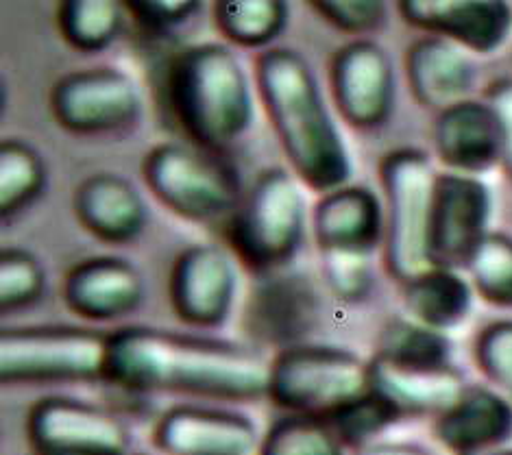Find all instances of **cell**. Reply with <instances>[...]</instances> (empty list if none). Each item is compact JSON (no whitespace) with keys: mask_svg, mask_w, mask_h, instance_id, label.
<instances>
[{"mask_svg":"<svg viewBox=\"0 0 512 455\" xmlns=\"http://www.w3.org/2000/svg\"><path fill=\"white\" fill-rule=\"evenodd\" d=\"M105 379L131 392L253 401L266 395L268 364L245 344L125 327L112 331Z\"/></svg>","mask_w":512,"mask_h":455,"instance_id":"cell-1","label":"cell"},{"mask_svg":"<svg viewBox=\"0 0 512 455\" xmlns=\"http://www.w3.org/2000/svg\"><path fill=\"white\" fill-rule=\"evenodd\" d=\"M264 112L297 179L319 194L347 186L351 157L310 61L275 46L255 61Z\"/></svg>","mask_w":512,"mask_h":455,"instance_id":"cell-2","label":"cell"},{"mask_svg":"<svg viewBox=\"0 0 512 455\" xmlns=\"http://www.w3.org/2000/svg\"><path fill=\"white\" fill-rule=\"evenodd\" d=\"M170 116L201 151L223 155L253 125V85L236 51L205 42L177 53L166 75Z\"/></svg>","mask_w":512,"mask_h":455,"instance_id":"cell-3","label":"cell"},{"mask_svg":"<svg viewBox=\"0 0 512 455\" xmlns=\"http://www.w3.org/2000/svg\"><path fill=\"white\" fill-rule=\"evenodd\" d=\"M306 223L308 205L297 179L284 168H268L229 216L227 242L240 264L268 277L295 260Z\"/></svg>","mask_w":512,"mask_h":455,"instance_id":"cell-4","label":"cell"},{"mask_svg":"<svg viewBox=\"0 0 512 455\" xmlns=\"http://www.w3.org/2000/svg\"><path fill=\"white\" fill-rule=\"evenodd\" d=\"M384 188V264L401 286L430 270V225L438 175L430 157L417 149H399L380 166Z\"/></svg>","mask_w":512,"mask_h":455,"instance_id":"cell-5","label":"cell"},{"mask_svg":"<svg viewBox=\"0 0 512 455\" xmlns=\"http://www.w3.org/2000/svg\"><path fill=\"white\" fill-rule=\"evenodd\" d=\"M109 340V331L75 325L5 329L0 334V379L7 386L105 379Z\"/></svg>","mask_w":512,"mask_h":455,"instance_id":"cell-6","label":"cell"},{"mask_svg":"<svg viewBox=\"0 0 512 455\" xmlns=\"http://www.w3.org/2000/svg\"><path fill=\"white\" fill-rule=\"evenodd\" d=\"M142 179L157 201L190 223L229 220L245 196L234 166L192 144L155 146L144 155Z\"/></svg>","mask_w":512,"mask_h":455,"instance_id":"cell-7","label":"cell"},{"mask_svg":"<svg viewBox=\"0 0 512 455\" xmlns=\"http://www.w3.org/2000/svg\"><path fill=\"white\" fill-rule=\"evenodd\" d=\"M369 390V362L347 349L299 344L268 364L266 397L288 414L327 418Z\"/></svg>","mask_w":512,"mask_h":455,"instance_id":"cell-8","label":"cell"},{"mask_svg":"<svg viewBox=\"0 0 512 455\" xmlns=\"http://www.w3.org/2000/svg\"><path fill=\"white\" fill-rule=\"evenodd\" d=\"M57 125L75 135H114L138 125L142 94L127 72L109 66L68 72L48 96Z\"/></svg>","mask_w":512,"mask_h":455,"instance_id":"cell-9","label":"cell"},{"mask_svg":"<svg viewBox=\"0 0 512 455\" xmlns=\"http://www.w3.org/2000/svg\"><path fill=\"white\" fill-rule=\"evenodd\" d=\"M35 455H131V434L101 405L75 397H44L27 416Z\"/></svg>","mask_w":512,"mask_h":455,"instance_id":"cell-10","label":"cell"},{"mask_svg":"<svg viewBox=\"0 0 512 455\" xmlns=\"http://www.w3.org/2000/svg\"><path fill=\"white\" fill-rule=\"evenodd\" d=\"M329 90L353 129L382 127L395 107V68L388 51L369 38L340 46L329 64Z\"/></svg>","mask_w":512,"mask_h":455,"instance_id":"cell-11","label":"cell"},{"mask_svg":"<svg viewBox=\"0 0 512 455\" xmlns=\"http://www.w3.org/2000/svg\"><path fill=\"white\" fill-rule=\"evenodd\" d=\"M321 294L308 277L275 273L260 277L251 290L242 327L251 342L260 347L286 351L314 334L321 323Z\"/></svg>","mask_w":512,"mask_h":455,"instance_id":"cell-12","label":"cell"},{"mask_svg":"<svg viewBox=\"0 0 512 455\" xmlns=\"http://www.w3.org/2000/svg\"><path fill=\"white\" fill-rule=\"evenodd\" d=\"M491 192L480 179L438 175L430 225L432 268H467L475 249L489 236Z\"/></svg>","mask_w":512,"mask_h":455,"instance_id":"cell-13","label":"cell"},{"mask_svg":"<svg viewBox=\"0 0 512 455\" xmlns=\"http://www.w3.org/2000/svg\"><path fill=\"white\" fill-rule=\"evenodd\" d=\"M238 273L231 255L216 244H194L177 255L168 279L170 305L190 327H221L234 307Z\"/></svg>","mask_w":512,"mask_h":455,"instance_id":"cell-14","label":"cell"},{"mask_svg":"<svg viewBox=\"0 0 512 455\" xmlns=\"http://www.w3.org/2000/svg\"><path fill=\"white\" fill-rule=\"evenodd\" d=\"M401 18L478 55L499 51L512 29V9L502 0H401Z\"/></svg>","mask_w":512,"mask_h":455,"instance_id":"cell-15","label":"cell"},{"mask_svg":"<svg viewBox=\"0 0 512 455\" xmlns=\"http://www.w3.org/2000/svg\"><path fill=\"white\" fill-rule=\"evenodd\" d=\"M153 442L164 455H258L262 438L240 412L177 405L157 421Z\"/></svg>","mask_w":512,"mask_h":455,"instance_id":"cell-16","label":"cell"},{"mask_svg":"<svg viewBox=\"0 0 512 455\" xmlns=\"http://www.w3.org/2000/svg\"><path fill=\"white\" fill-rule=\"evenodd\" d=\"M312 233L319 255L375 257L384 247V203L367 186H343L321 194L312 212Z\"/></svg>","mask_w":512,"mask_h":455,"instance_id":"cell-17","label":"cell"},{"mask_svg":"<svg viewBox=\"0 0 512 455\" xmlns=\"http://www.w3.org/2000/svg\"><path fill=\"white\" fill-rule=\"evenodd\" d=\"M140 268L118 255H99L68 270L64 303L90 323H112L138 310L144 301Z\"/></svg>","mask_w":512,"mask_h":455,"instance_id":"cell-18","label":"cell"},{"mask_svg":"<svg viewBox=\"0 0 512 455\" xmlns=\"http://www.w3.org/2000/svg\"><path fill=\"white\" fill-rule=\"evenodd\" d=\"M434 149L456 175L478 177L502 162L504 140L497 114L489 103L462 101L445 109L434 122Z\"/></svg>","mask_w":512,"mask_h":455,"instance_id":"cell-19","label":"cell"},{"mask_svg":"<svg viewBox=\"0 0 512 455\" xmlns=\"http://www.w3.org/2000/svg\"><path fill=\"white\" fill-rule=\"evenodd\" d=\"M79 225L105 244H129L142 236L149 207L133 183L116 172L85 177L72 199Z\"/></svg>","mask_w":512,"mask_h":455,"instance_id":"cell-20","label":"cell"},{"mask_svg":"<svg viewBox=\"0 0 512 455\" xmlns=\"http://www.w3.org/2000/svg\"><path fill=\"white\" fill-rule=\"evenodd\" d=\"M434 436L454 455L502 449L512 438V403L497 390L469 386L447 412L436 416Z\"/></svg>","mask_w":512,"mask_h":455,"instance_id":"cell-21","label":"cell"},{"mask_svg":"<svg viewBox=\"0 0 512 455\" xmlns=\"http://www.w3.org/2000/svg\"><path fill=\"white\" fill-rule=\"evenodd\" d=\"M406 77L412 98L425 109L445 112L469 101L475 85V66L458 44L425 35L406 53Z\"/></svg>","mask_w":512,"mask_h":455,"instance_id":"cell-22","label":"cell"},{"mask_svg":"<svg viewBox=\"0 0 512 455\" xmlns=\"http://www.w3.org/2000/svg\"><path fill=\"white\" fill-rule=\"evenodd\" d=\"M371 390L395 405L406 416H441L454 405L469 386L454 366L414 368L399 366L384 358L369 362Z\"/></svg>","mask_w":512,"mask_h":455,"instance_id":"cell-23","label":"cell"},{"mask_svg":"<svg viewBox=\"0 0 512 455\" xmlns=\"http://www.w3.org/2000/svg\"><path fill=\"white\" fill-rule=\"evenodd\" d=\"M473 288L458 270L430 268L404 284V305L412 321L443 331L458 327L471 312Z\"/></svg>","mask_w":512,"mask_h":455,"instance_id":"cell-24","label":"cell"},{"mask_svg":"<svg viewBox=\"0 0 512 455\" xmlns=\"http://www.w3.org/2000/svg\"><path fill=\"white\" fill-rule=\"evenodd\" d=\"M212 14L229 44L266 48L284 33L290 9L282 0H218Z\"/></svg>","mask_w":512,"mask_h":455,"instance_id":"cell-25","label":"cell"},{"mask_svg":"<svg viewBox=\"0 0 512 455\" xmlns=\"http://www.w3.org/2000/svg\"><path fill=\"white\" fill-rule=\"evenodd\" d=\"M123 3L112 0H66L57 9V27L79 53H101L123 31Z\"/></svg>","mask_w":512,"mask_h":455,"instance_id":"cell-26","label":"cell"},{"mask_svg":"<svg viewBox=\"0 0 512 455\" xmlns=\"http://www.w3.org/2000/svg\"><path fill=\"white\" fill-rule=\"evenodd\" d=\"M48 170L35 146L18 138L0 144V214L11 218L35 203L46 190Z\"/></svg>","mask_w":512,"mask_h":455,"instance_id":"cell-27","label":"cell"},{"mask_svg":"<svg viewBox=\"0 0 512 455\" xmlns=\"http://www.w3.org/2000/svg\"><path fill=\"white\" fill-rule=\"evenodd\" d=\"M377 358L399 366L445 368L451 364V340L443 331L425 327L412 318L390 321L377 340Z\"/></svg>","mask_w":512,"mask_h":455,"instance_id":"cell-28","label":"cell"},{"mask_svg":"<svg viewBox=\"0 0 512 455\" xmlns=\"http://www.w3.org/2000/svg\"><path fill=\"white\" fill-rule=\"evenodd\" d=\"M258 455H347V447L323 418L288 414L268 429Z\"/></svg>","mask_w":512,"mask_h":455,"instance_id":"cell-29","label":"cell"},{"mask_svg":"<svg viewBox=\"0 0 512 455\" xmlns=\"http://www.w3.org/2000/svg\"><path fill=\"white\" fill-rule=\"evenodd\" d=\"M323 421L334 429V434L347 449L362 451L364 447L373 445V440L386 432L390 425L401 421V414L393 403L377 395L375 390H369Z\"/></svg>","mask_w":512,"mask_h":455,"instance_id":"cell-30","label":"cell"},{"mask_svg":"<svg viewBox=\"0 0 512 455\" xmlns=\"http://www.w3.org/2000/svg\"><path fill=\"white\" fill-rule=\"evenodd\" d=\"M471 284L495 307H512V238L489 233L467 264Z\"/></svg>","mask_w":512,"mask_h":455,"instance_id":"cell-31","label":"cell"},{"mask_svg":"<svg viewBox=\"0 0 512 455\" xmlns=\"http://www.w3.org/2000/svg\"><path fill=\"white\" fill-rule=\"evenodd\" d=\"M46 290V270L31 251L5 247L0 251V310H27Z\"/></svg>","mask_w":512,"mask_h":455,"instance_id":"cell-32","label":"cell"},{"mask_svg":"<svg viewBox=\"0 0 512 455\" xmlns=\"http://www.w3.org/2000/svg\"><path fill=\"white\" fill-rule=\"evenodd\" d=\"M310 5L329 27L356 40L384 29L388 20V7L380 0H312Z\"/></svg>","mask_w":512,"mask_h":455,"instance_id":"cell-33","label":"cell"},{"mask_svg":"<svg viewBox=\"0 0 512 455\" xmlns=\"http://www.w3.org/2000/svg\"><path fill=\"white\" fill-rule=\"evenodd\" d=\"M475 362L499 395L512 403V321H497L482 329L475 342Z\"/></svg>","mask_w":512,"mask_h":455,"instance_id":"cell-34","label":"cell"},{"mask_svg":"<svg viewBox=\"0 0 512 455\" xmlns=\"http://www.w3.org/2000/svg\"><path fill=\"white\" fill-rule=\"evenodd\" d=\"M323 277L329 292L345 303H360L373 288V257L321 255Z\"/></svg>","mask_w":512,"mask_h":455,"instance_id":"cell-35","label":"cell"},{"mask_svg":"<svg viewBox=\"0 0 512 455\" xmlns=\"http://www.w3.org/2000/svg\"><path fill=\"white\" fill-rule=\"evenodd\" d=\"M123 7L146 33L160 35L184 27L199 14L201 3H194V0H129Z\"/></svg>","mask_w":512,"mask_h":455,"instance_id":"cell-36","label":"cell"},{"mask_svg":"<svg viewBox=\"0 0 512 455\" xmlns=\"http://www.w3.org/2000/svg\"><path fill=\"white\" fill-rule=\"evenodd\" d=\"M486 103L493 107V112L497 114L499 120V127H502V162L512 175V79L493 83L489 88V94H486Z\"/></svg>","mask_w":512,"mask_h":455,"instance_id":"cell-37","label":"cell"},{"mask_svg":"<svg viewBox=\"0 0 512 455\" xmlns=\"http://www.w3.org/2000/svg\"><path fill=\"white\" fill-rule=\"evenodd\" d=\"M358 455H432L428 449L417 445H404V442H380V445L364 447Z\"/></svg>","mask_w":512,"mask_h":455,"instance_id":"cell-38","label":"cell"},{"mask_svg":"<svg viewBox=\"0 0 512 455\" xmlns=\"http://www.w3.org/2000/svg\"><path fill=\"white\" fill-rule=\"evenodd\" d=\"M480 455H512V451H508V449H497V451H489V453H480Z\"/></svg>","mask_w":512,"mask_h":455,"instance_id":"cell-39","label":"cell"},{"mask_svg":"<svg viewBox=\"0 0 512 455\" xmlns=\"http://www.w3.org/2000/svg\"><path fill=\"white\" fill-rule=\"evenodd\" d=\"M131 455H146V453H131Z\"/></svg>","mask_w":512,"mask_h":455,"instance_id":"cell-40","label":"cell"}]
</instances>
